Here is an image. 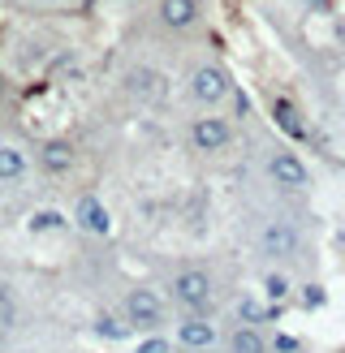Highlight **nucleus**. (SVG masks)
Returning a JSON list of instances; mask_svg holds the SVG:
<instances>
[{"label":"nucleus","instance_id":"obj_1","mask_svg":"<svg viewBox=\"0 0 345 353\" xmlns=\"http://www.w3.org/2000/svg\"><path fill=\"white\" fill-rule=\"evenodd\" d=\"M172 293H177V302L186 310H207L212 306V280H207V272H199V268H186L177 276V285H172Z\"/></svg>","mask_w":345,"mask_h":353},{"label":"nucleus","instance_id":"obj_2","mask_svg":"<svg viewBox=\"0 0 345 353\" xmlns=\"http://www.w3.org/2000/svg\"><path fill=\"white\" fill-rule=\"evenodd\" d=\"M190 91H195V99H203V103H216V99H224V91H229V78H224L220 65H203V69H195V78H190Z\"/></svg>","mask_w":345,"mask_h":353},{"label":"nucleus","instance_id":"obj_3","mask_svg":"<svg viewBox=\"0 0 345 353\" xmlns=\"http://www.w3.org/2000/svg\"><path fill=\"white\" fill-rule=\"evenodd\" d=\"M126 314H130V323H138V327H155V323L164 319V306H160V297H155V293L134 289L126 297Z\"/></svg>","mask_w":345,"mask_h":353},{"label":"nucleus","instance_id":"obj_4","mask_svg":"<svg viewBox=\"0 0 345 353\" xmlns=\"http://www.w3.org/2000/svg\"><path fill=\"white\" fill-rule=\"evenodd\" d=\"M190 138H195L199 151H220L224 143H229V125H224L220 117H203L190 125Z\"/></svg>","mask_w":345,"mask_h":353},{"label":"nucleus","instance_id":"obj_5","mask_svg":"<svg viewBox=\"0 0 345 353\" xmlns=\"http://www.w3.org/2000/svg\"><path fill=\"white\" fill-rule=\"evenodd\" d=\"M268 172L276 176V181H281V185H293V190H298V185H306L310 181V172H306V164L298 160V155H289V151H281V155H272V160H268Z\"/></svg>","mask_w":345,"mask_h":353},{"label":"nucleus","instance_id":"obj_6","mask_svg":"<svg viewBox=\"0 0 345 353\" xmlns=\"http://www.w3.org/2000/svg\"><path fill=\"white\" fill-rule=\"evenodd\" d=\"M259 245H264V254L285 259V254L298 250V233H293L289 224H268V228H264V237H259Z\"/></svg>","mask_w":345,"mask_h":353},{"label":"nucleus","instance_id":"obj_7","mask_svg":"<svg viewBox=\"0 0 345 353\" xmlns=\"http://www.w3.org/2000/svg\"><path fill=\"white\" fill-rule=\"evenodd\" d=\"M78 224L86 228V233L103 237V233H108V211H103V203H99V199H91V194H86V199L78 203Z\"/></svg>","mask_w":345,"mask_h":353},{"label":"nucleus","instance_id":"obj_8","mask_svg":"<svg viewBox=\"0 0 345 353\" xmlns=\"http://www.w3.org/2000/svg\"><path fill=\"white\" fill-rule=\"evenodd\" d=\"M177 341L190 345V349H207V345L216 341V327L207 323V319H186V323L177 327Z\"/></svg>","mask_w":345,"mask_h":353},{"label":"nucleus","instance_id":"obj_9","mask_svg":"<svg viewBox=\"0 0 345 353\" xmlns=\"http://www.w3.org/2000/svg\"><path fill=\"white\" fill-rule=\"evenodd\" d=\"M160 17H164V26H190L199 17V5L195 0H160Z\"/></svg>","mask_w":345,"mask_h":353},{"label":"nucleus","instance_id":"obj_10","mask_svg":"<svg viewBox=\"0 0 345 353\" xmlns=\"http://www.w3.org/2000/svg\"><path fill=\"white\" fill-rule=\"evenodd\" d=\"M272 117H276V125H281L289 138H302V134H306L302 121H298V108H293L289 99H276V103H272Z\"/></svg>","mask_w":345,"mask_h":353},{"label":"nucleus","instance_id":"obj_11","mask_svg":"<svg viewBox=\"0 0 345 353\" xmlns=\"http://www.w3.org/2000/svg\"><path fill=\"white\" fill-rule=\"evenodd\" d=\"M39 160H43L48 172H65L69 164H74V151H69V143H48V147L39 151Z\"/></svg>","mask_w":345,"mask_h":353},{"label":"nucleus","instance_id":"obj_12","mask_svg":"<svg viewBox=\"0 0 345 353\" xmlns=\"http://www.w3.org/2000/svg\"><path fill=\"white\" fill-rule=\"evenodd\" d=\"M26 172V155L17 147H0V181H17Z\"/></svg>","mask_w":345,"mask_h":353},{"label":"nucleus","instance_id":"obj_13","mask_svg":"<svg viewBox=\"0 0 345 353\" xmlns=\"http://www.w3.org/2000/svg\"><path fill=\"white\" fill-rule=\"evenodd\" d=\"M233 353H268V345L255 332V323H246L241 332H233Z\"/></svg>","mask_w":345,"mask_h":353},{"label":"nucleus","instance_id":"obj_14","mask_svg":"<svg viewBox=\"0 0 345 353\" xmlns=\"http://www.w3.org/2000/svg\"><path fill=\"white\" fill-rule=\"evenodd\" d=\"M237 314H241V319H246V323H268V319H272L276 310H272L268 302H259V297H241Z\"/></svg>","mask_w":345,"mask_h":353},{"label":"nucleus","instance_id":"obj_15","mask_svg":"<svg viewBox=\"0 0 345 353\" xmlns=\"http://www.w3.org/2000/svg\"><path fill=\"white\" fill-rule=\"evenodd\" d=\"M130 86H134V91H143V95H160V78L147 74V69H138V74L130 78Z\"/></svg>","mask_w":345,"mask_h":353},{"label":"nucleus","instance_id":"obj_16","mask_svg":"<svg viewBox=\"0 0 345 353\" xmlns=\"http://www.w3.org/2000/svg\"><path fill=\"white\" fill-rule=\"evenodd\" d=\"M95 332H99V336H108V341H121V336H126V327H121L112 314H99V319H95Z\"/></svg>","mask_w":345,"mask_h":353},{"label":"nucleus","instance_id":"obj_17","mask_svg":"<svg viewBox=\"0 0 345 353\" xmlns=\"http://www.w3.org/2000/svg\"><path fill=\"white\" fill-rule=\"evenodd\" d=\"M285 293H289V280L272 272V276H268V297H285Z\"/></svg>","mask_w":345,"mask_h":353},{"label":"nucleus","instance_id":"obj_18","mask_svg":"<svg viewBox=\"0 0 345 353\" xmlns=\"http://www.w3.org/2000/svg\"><path fill=\"white\" fill-rule=\"evenodd\" d=\"M302 297H306V306H324V289H319V285H306Z\"/></svg>","mask_w":345,"mask_h":353},{"label":"nucleus","instance_id":"obj_19","mask_svg":"<svg viewBox=\"0 0 345 353\" xmlns=\"http://www.w3.org/2000/svg\"><path fill=\"white\" fill-rule=\"evenodd\" d=\"M61 224V216H34L30 220V228H57Z\"/></svg>","mask_w":345,"mask_h":353},{"label":"nucleus","instance_id":"obj_20","mask_svg":"<svg viewBox=\"0 0 345 353\" xmlns=\"http://www.w3.org/2000/svg\"><path fill=\"white\" fill-rule=\"evenodd\" d=\"M138 353H168L164 341H147V345H138Z\"/></svg>","mask_w":345,"mask_h":353},{"label":"nucleus","instance_id":"obj_21","mask_svg":"<svg viewBox=\"0 0 345 353\" xmlns=\"http://www.w3.org/2000/svg\"><path fill=\"white\" fill-rule=\"evenodd\" d=\"M0 319H9V289L0 285Z\"/></svg>","mask_w":345,"mask_h":353},{"label":"nucleus","instance_id":"obj_22","mask_svg":"<svg viewBox=\"0 0 345 353\" xmlns=\"http://www.w3.org/2000/svg\"><path fill=\"white\" fill-rule=\"evenodd\" d=\"M0 99H5V78H0Z\"/></svg>","mask_w":345,"mask_h":353}]
</instances>
